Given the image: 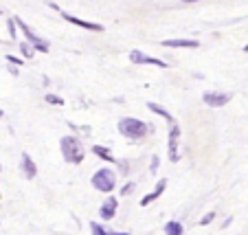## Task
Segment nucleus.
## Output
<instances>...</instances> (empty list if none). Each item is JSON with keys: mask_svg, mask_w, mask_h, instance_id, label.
I'll return each mask as SVG.
<instances>
[{"mask_svg": "<svg viewBox=\"0 0 248 235\" xmlns=\"http://www.w3.org/2000/svg\"><path fill=\"white\" fill-rule=\"evenodd\" d=\"M60 147H62V156H64L66 163L79 165L81 160H84V156H86L84 143H81L77 137H73V134H68V137H62Z\"/></svg>", "mask_w": 248, "mask_h": 235, "instance_id": "1", "label": "nucleus"}, {"mask_svg": "<svg viewBox=\"0 0 248 235\" xmlns=\"http://www.w3.org/2000/svg\"><path fill=\"white\" fill-rule=\"evenodd\" d=\"M119 134L125 139H132V141H139L147 134V123H143L140 119H134V117H125L119 121Z\"/></svg>", "mask_w": 248, "mask_h": 235, "instance_id": "2", "label": "nucleus"}, {"mask_svg": "<svg viewBox=\"0 0 248 235\" xmlns=\"http://www.w3.org/2000/svg\"><path fill=\"white\" fill-rule=\"evenodd\" d=\"M90 183H93V187L97 189V191L110 193L114 187H117V174H114L112 170H108V167H101L99 172H94V176L90 178Z\"/></svg>", "mask_w": 248, "mask_h": 235, "instance_id": "3", "label": "nucleus"}, {"mask_svg": "<svg viewBox=\"0 0 248 235\" xmlns=\"http://www.w3.org/2000/svg\"><path fill=\"white\" fill-rule=\"evenodd\" d=\"M14 22H16V27H20V31L24 33V38H27V40H24V42H27V44H31V47H33V51L48 53V48H51V47H48V42H46V40H44V38H40L38 33L33 31V29L29 27V24L24 22V20L14 18Z\"/></svg>", "mask_w": 248, "mask_h": 235, "instance_id": "4", "label": "nucleus"}, {"mask_svg": "<svg viewBox=\"0 0 248 235\" xmlns=\"http://www.w3.org/2000/svg\"><path fill=\"white\" fill-rule=\"evenodd\" d=\"M130 62H132V64H145V66H158V68H167V62H163L160 57L147 55V53L139 51V48H132V51H130Z\"/></svg>", "mask_w": 248, "mask_h": 235, "instance_id": "5", "label": "nucleus"}, {"mask_svg": "<svg viewBox=\"0 0 248 235\" xmlns=\"http://www.w3.org/2000/svg\"><path fill=\"white\" fill-rule=\"evenodd\" d=\"M178 139H180V127H178V123H171V127H169V141H167V154L171 163H178Z\"/></svg>", "mask_w": 248, "mask_h": 235, "instance_id": "6", "label": "nucleus"}, {"mask_svg": "<svg viewBox=\"0 0 248 235\" xmlns=\"http://www.w3.org/2000/svg\"><path fill=\"white\" fill-rule=\"evenodd\" d=\"M202 101H204L209 108H224V106L231 101V94L213 90V93H204V94H202Z\"/></svg>", "mask_w": 248, "mask_h": 235, "instance_id": "7", "label": "nucleus"}, {"mask_svg": "<svg viewBox=\"0 0 248 235\" xmlns=\"http://www.w3.org/2000/svg\"><path fill=\"white\" fill-rule=\"evenodd\" d=\"M60 14H62V18H64L66 22L75 24V27H79V29H86V31H99V33L103 31V27H101V24H97V22H88V20H81V18H77V16L68 14V11H60Z\"/></svg>", "mask_w": 248, "mask_h": 235, "instance_id": "8", "label": "nucleus"}, {"mask_svg": "<svg viewBox=\"0 0 248 235\" xmlns=\"http://www.w3.org/2000/svg\"><path fill=\"white\" fill-rule=\"evenodd\" d=\"M20 172H22V176L27 180H33L38 176V165L33 163V158L27 152H22V156H20Z\"/></svg>", "mask_w": 248, "mask_h": 235, "instance_id": "9", "label": "nucleus"}, {"mask_svg": "<svg viewBox=\"0 0 248 235\" xmlns=\"http://www.w3.org/2000/svg\"><path fill=\"white\" fill-rule=\"evenodd\" d=\"M163 47H169V48H198L200 42L196 38H169L163 42Z\"/></svg>", "mask_w": 248, "mask_h": 235, "instance_id": "10", "label": "nucleus"}, {"mask_svg": "<svg viewBox=\"0 0 248 235\" xmlns=\"http://www.w3.org/2000/svg\"><path fill=\"white\" fill-rule=\"evenodd\" d=\"M165 187H167V178H160L158 183H156L154 191H150V193H147V196H143V198H140V207H150V204L154 203V200H158V198L163 196Z\"/></svg>", "mask_w": 248, "mask_h": 235, "instance_id": "11", "label": "nucleus"}, {"mask_svg": "<svg viewBox=\"0 0 248 235\" xmlns=\"http://www.w3.org/2000/svg\"><path fill=\"white\" fill-rule=\"evenodd\" d=\"M117 198L114 196H108L106 200H103L101 209H99V216H101V220H112L114 216H117Z\"/></svg>", "mask_w": 248, "mask_h": 235, "instance_id": "12", "label": "nucleus"}, {"mask_svg": "<svg viewBox=\"0 0 248 235\" xmlns=\"http://www.w3.org/2000/svg\"><path fill=\"white\" fill-rule=\"evenodd\" d=\"M93 154H97L101 160H108V163H119V160L114 158L112 152H110L108 147H103V145H94V147H93Z\"/></svg>", "mask_w": 248, "mask_h": 235, "instance_id": "13", "label": "nucleus"}, {"mask_svg": "<svg viewBox=\"0 0 248 235\" xmlns=\"http://www.w3.org/2000/svg\"><path fill=\"white\" fill-rule=\"evenodd\" d=\"M147 108H150V110H152V112H154V114H160V117H163L165 121L173 123V117H171V114H169L167 110H165V108H163V106H160V104H156V101H147Z\"/></svg>", "mask_w": 248, "mask_h": 235, "instance_id": "14", "label": "nucleus"}, {"mask_svg": "<svg viewBox=\"0 0 248 235\" xmlns=\"http://www.w3.org/2000/svg\"><path fill=\"white\" fill-rule=\"evenodd\" d=\"M165 235H183V224L178 220H169L165 224Z\"/></svg>", "mask_w": 248, "mask_h": 235, "instance_id": "15", "label": "nucleus"}, {"mask_svg": "<svg viewBox=\"0 0 248 235\" xmlns=\"http://www.w3.org/2000/svg\"><path fill=\"white\" fill-rule=\"evenodd\" d=\"M90 233H93V235H110V231L103 229L99 222H90Z\"/></svg>", "mask_w": 248, "mask_h": 235, "instance_id": "16", "label": "nucleus"}, {"mask_svg": "<svg viewBox=\"0 0 248 235\" xmlns=\"http://www.w3.org/2000/svg\"><path fill=\"white\" fill-rule=\"evenodd\" d=\"M44 101H46V104H51V106H64V99H62L60 94H51V93L44 97Z\"/></svg>", "mask_w": 248, "mask_h": 235, "instance_id": "17", "label": "nucleus"}, {"mask_svg": "<svg viewBox=\"0 0 248 235\" xmlns=\"http://www.w3.org/2000/svg\"><path fill=\"white\" fill-rule=\"evenodd\" d=\"M20 51H22V55L27 57V60H31V57L35 55V51H33V47H31V44H27V42H20Z\"/></svg>", "mask_w": 248, "mask_h": 235, "instance_id": "18", "label": "nucleus"}, {"mask_svg": "<svg viewBox=\"0 0 248 235\" xmlns=\"http://www.w3.org/2000/svg\"><path fill=\"white\" fill-rule=\"evenodd\" d=\"M213 220H216V213L211 211V213H206V216L202 218V220H200V224H202V226H206V224H211V222H213Z\"/></svg>", "mask_w": 248, "mask_h": 235, "instance_id": "19", "label": "nucleus"}, {"mask_svg": "<svg viewBox=\"0 0 248 235\" xmlns=\"http://www.w3.org/2000/svg\"><path fill=\"white\" fill-rule=\"evenodd\" d=\"M132 191H134V183H127L121 187V196H127V193H132Z\"/></svg>", "mask_w": 248, "mask_h": 235, "instance_id": "20", "label": "nucleus"}, {"mask_svg": "<svg viewBox=\"0 0 248 235\" xmlns=\"http://www.w3.org/2000/svg\"><path fill=\"white\" fill-rule=\"evenodd\" d=\"M7 27H9V35H11V38H16V22H14V18L7 22Z\"/></svg>", "mask_w": 248, "mask_h": 235, "instance_id": "21", "label": "nucleus"}, {"mask_svg": "<svg viewBox=\"0 0 248 235\" xmlns=\"http://www.w3.org/2000/svg\"><path fill=\"white\" fill-rule=\"evenodd\" d=\"M7 62H11V64H18V66L24 64V60H20V57H14V55H7Z\"/></svg>", "mask_w": 248, "mask_h": 235, "instance_id": "22", "label": "nucleus"}, {"mask_svg": "<svg viewBox=\"0 0 248 235\" xmlns=\"http://www.w3.org/2000/svg\"><path fill=\"white\" fill-rule=\"evenodd\" d=\"M156 167H158V156H152V172H156Z\"/></svg>", "mask_w": 248, "mask_h": 235, "instance_id": "23", "label": "nucleus"}, {"mask_svg": "<svg viewBox=\"0 0 248 235\" xmlns=\"http://www.w3.org/2000/svg\"><path fill=\"white\" fill-rule=\"evenodd\" d=\"M119 167H121V172H123V174H127V170H130V165H127V163H123V160H119Z\"/></svg>", "mask_w": 248, "mask_h": 235, "instance_id": "24", "label": "nucleus"}, {"mask_svg": "<svg viewBox=\"0 0 248 235\" xmlns=\"http://www.w3.org/2000/svg\"><path fill=\"white\" fill-rule=\"evenodd\" d=\"M9 73H11V75H14V77H18V73H20V71H18V68H14V66H11V68H9Z\"/></svg>", "mask_w": 248, "mask_h": 235, "instance_id": "25", "label": "nucleus"}, {"mask_svg": "<svg viewBox=\"0 0 248 235\" xmlns=\"http://www.w3.org/2000/svg\"><path fill=\"white\" fill-rule=\"evenodd\" d=\"M110 235H130V233H112V231H110Z\"/></svg>", "mask_w": 248, "mask_h": 235, "instance_id": "26", "label": "nucleus"}, {"mask_svg": "<svg viewBox=\"0 0 248 235\" xmlns=\"http://www.w3.org/2000/svg\"><path fill=\"white\" fill-rule=\"evenodd\" d=\"M183 2H198V0H183Z\"/></svg>", "mask_w": 248, "mask_h": 235, "instance_id": "27", "label": "nucleus"}, {"mask_svg": "<svg viewBox=\"0 0 248 235\" xmlns=\"http://www.w3.org/2000/svg\"><path fill=\"white\" fill-rule=\"evenodd\" d=\"M244 51H246V53H248V44H246V47H244Z\"/></svg>", "mask_w": 248, "mask_h": 235, "instance_id": "28", "label": "nucleus"}, {"mask_svg": "<svg viewBox=\"0 0 248 235\" xmlns=\"http://www.w3.org/2000/svg\"><path fill=\"white\" fill-rule=\"evenodd\" d=\"M0 119H2V108H0Z\"/></svg>", "mask_w": 248, "mask_h": 235, "instance_id": "29", "label": "nucleus"}, {"mask_svg": "<svg viewBox=\"0 0 248 235\" xmlns=\"http://www.w3.org/2000/svg\"><path fill=\"white\" fill-rule=\"evenodd\" d=\"M0 170H2V165H0Z\"/></svg>", "mask_w": 248, "mask_h": 235, "instance_id": "30", "label": "nucleus"}, {"mask_svg": "<svg viewBox=\"0 0 248 235\" xmlns=\"http://www.w3.org/2000/svg\"><path fill=\"white\" fill-rule=\"evenodd\" d=\"M0 14H2V9H0Z\"/></svg>", "mask_w": 248, "mask_h": 235, "instance_id": "31", "label": "nucleus"}]
</instances>
